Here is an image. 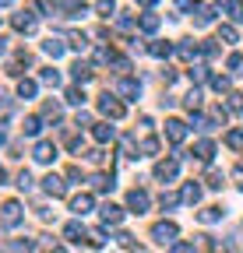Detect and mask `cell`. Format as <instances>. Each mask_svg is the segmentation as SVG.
<instances>
[{"label":"cell","instance_id":"obj_1","mask_svg":"<svg viewBox=\"0 0 243 253\" xmlns=\"http://www.w3.org/2000/svg\"><path fill=\"white\" fill-rule=\"evenodd\" d=\"M176 236H180L176 221H159V225H151V239L162 243V246H173V243H176Z\"/></svg>","mask_w":243,"mask_h":253},{"label":"cell","instance_id":"obj_2","mask_svg":"<svg viewBox=\"0 0 243 253\" xmlns=\"http://www.w3.org/2000/svg\"><path fill=\"white\" fill-rule=\"evenodd\" d=\"M99 113H102V116H109V120H120V116H124V102H120L116 95H109V91H106L102 99H99Z\"/></svg>","mask_w":243,"mask_h":253},{"label":"cell","instance_id":"obj_3","mask_svg":"<svg viewBox=\"0 0 243 253\" xmlns=\"http://www.w3.org/2000/svg\"><path fill=\"white\" fill-rule=\"evenodd\" d=\"M127 208L134 211V214H145L148 208H151V197H148V190H131V194H127Z\"/></svg>","mask_w":243,"mask_h":253},{"label":"cell","instance_id":"obj_4","mask_svg":"<svg viewBox=\"0 0 243 253\" xmlns=\"http://www.w3.org/2000/svg\"><path fill=\"white\" fill-rule=\"evenodd\" d=\"M116 91L124 95V99H131V102H134V99H141V81H138V78H127V74H124V78L116 81Z\"/></svg>","mask_w":243,"mask_h":253},{"label":"cell","instance_id":"obj_5","mask_svg":"<svg viewBox=\"0 0 243 253\" xmlns=\"http://www.w3.org/2000/svg\"><path fill=\"white\" fill-rule=\"evenodd\" d=\"M176 172H180V158H166V162L155 166V179H162V183L176 179Z\"/></svg>","mask_w":243,"mask_h":253},{"label":"cell","instance_id":"obj_6","mask_svg":"<svg viewBox=\"0 0 243 253\" xmlns=\"http://www.w3.org/2000/svg\"><path fill=\"white\" fill-rule=\"evenodd\" d=\"M43 190H46V194H49V197H64V194H67V183H64V179H60L56 172H49V176L43 179Z\"/></svg>","mask_w":243,"mask_h":253},{"label":"cell","instance_id":"obj_7","mask_svg":"<svg viewBox=\"0 0 243 253\" xmlns=\"http://www.w3.org/2000/svg\"><path fill=\"white\" fill-rule=\"evenodd\" d=\"M166 137L173 141V144H180L187 137V123L184 120H166Z\"/></svg>","mask_w":243,"mask_h":253},{"label":"cell","instance_id":"obj_8","mask_svg":"<svg viewBox=\"0 0 243 253\" xmlns=\"http://www.w3.org/2000/svg\"><path fill=\"white\" fill-rule=\"evenodd\" d=\"M32 158H36V162H43V166H49L53 158H56V144H49V141H39V144H36V151H32Z\"/></svg>","mask_w":243,"mask_h":253},{"label":"cell","instance_id":"obj_9","mask_svg":"<svg viewBox=\"0 0 243 253\" xmlns=\"http://www.w3.org/2000/svg\"><path fill=\"white\" fill-rule=\"evenodd\" d=\"M4 225H7V229H18V225H21V204H18V201H7V204H4Z\"/></svg>","mask_w":243,"mask_h":253},{"label":"cell","instance_id":"obj_10","mask_svg":"<svg viewBox=\"0 0 243 253\" xmlns=\"http://www.w3.org/2000/svg\"><path fill=\"white\" fill-rule=\"evenodd\" d=\"M99 214H102L106 225H120V221H124V208H116V204H102Z\"/></svg>","mask_w":243,"mask_h":253},{"label":"cell","instance_id":"obj_11","mask_svg":"<svg viewBox=\"0 0 243 253\" xmlns=\"http://www.w3.org/2000/svg\"><path fill=\"white\" fill-rule=\"evenodd\" d=\"M92 204H96L92 194H74V197H71V211H74V214H88V211H92Z\"/></svg>","mask_w":243,"mask_h":253},{"label":"cell","instance_id":"obj_12","mask_svg":"<svg viewBox=\"0 0 243 253\" xmlns=\"http://www.w3.org/2000/svg\"><path fill=\"white\" fill-rule=\"evenodd\" d=\"M14 28H18V32H25V36H28V32H36V14H32V11L14 14Z\"/></svg>","mask_w":243,"mask_h":253},{"label":"cell","instance_id":"obj_13","mask_svg":"<svg viewBox=\"0 0 243 253\" xmlns=\"http://www.w3.org/2000/svg\"><path fill=\"white\" fill-rule=\"evenodd\" d=\"M92 137H96L99 144H109V141L116 137V130H113L109 123H92Z\"/></svg>","mask_w":243,"mask_h":253},{"label":"cell","instance_id":"obj_14","mask_svg":"<svg viewBox=\"0 0 243 253\" xmlns=\"http://www.w3.org/2000/svg\"><path fill=\"white\" fill-rule=\"evenodd\" d=\"M92 186L99 190V194H109V190L116 186V179H113V172H96L92 176Z\"/></svg>","mask_w":243,"mask_h":253},{"label":"cell","instance_id":"obj_15","mask_svg":"<svg viewBox=\"0 0 243 253\" xmlns=\"http://www.w3.org/2000/svg\"><path fill=\"white\" fill-rule=\"evenodd\" d=\"M71 74H74V81H78V84H85V81H92V67H88L85 60H78V63H74V67H71Z\"/></svg>","mask_w":243,"mask_h":253},{"label":"cell","instance_id":"obj_16","mask_svg":"<svg viewBox=\"0 0 243 253\" xmlns=\"http://www.w3.org/2000/svg\"><path fill=\"white\" fill-rule=\"evenodd\" d=\"M194 155L201 158V162H211V155H215V144H211V141H197V144H194Z\"/></svg>","mask_w":243,"mask_h":253},{"label":"cell","instance_id":"obj_17","mask_svg":"<svg viewBox=\"0 0 243 253\" xmlns=\"http://www.w3.org/2000/svg\"><path fill=\"white\" fill-rule=\"evenodd\" d=\"M43 49H46V53L56 60V56H64V49H67V46H64V39H53V36H49V39L43 42Z\"/></svg>","mask_w":243,"mask_h":253},{"label":"cell","instance_id":"obj_18","mask_svg":"<svg viewBox=\"0 0 243 253\" xmlns=\"http://www.w3.org/2000/svg\"><path fill=\"white\" fill-rule=\"evenodd\" d=\"M211 21H215V7H204V4H201V7H197L194 25H197V28H204V25H211Z\"/></svg>","mask_w":243,"mask_h":253},{"label":"cell","instance_id":"obj_19","mask_svg":"<svg viewBox=\"0 0 243 253\" xmlns=\"http://www.w3.org/2000/svg\"><path fill=\"white\" fill-rule=\"evenodd\" d=\"M85 236H88V232L81 229V221H71V225L64 229V239H71V243H81Z\"/></svg>","mask_w":243,"mask_h":253},{"label":"cell","instance_id":"obj_20","mask_svg":"<svg viewBox=\"0 0 243 253\" xmlns=\"http://www.w3.org/2000/svg\"><path fill=\"white\" fill-rule=\"evenodd\" d=\"M148 53L162 60V56H169V53H173V46H169V42H162V39H155V42H148Z\"/></svg>","mask_w":243,"mask_h":253},{"label":"cell","instance_id":"obj_21","mask_svg":"<svg viewBox=\"0 0 243 253\" xmlns=\"http://www.w3.org/2000/svg\"><path fill=\"white\" fill-rule=\"evenodd\" d=\"M43 116H46V120H53V123H60V116H64V109H60V102H53V99H49V102L43 106Z\"/></svg>","mask_w":243,"mask_h":253},{"label":"cell","instance_id":"obj_22","mask_svg":"<svg viewBox=\"0 0 243 253\" xmlns=\"http://www.w3.org/2000/svg\"><path fill=\"white\" fill-rule=\"evenodd\" d=\"M180 197H184L187 204H197V201H201V186H197V183H187V186H184V194H180Z\"/></svg>","mask_w":243,"mask_h":253},{"label":"cell","instance_id":"obj_23","mask_svg":"<svg viewBox=\"0 0 243 253\" xmlns=\"http://www.w3.org/2000/svg\"><path fill=\"white\" fill-rule=\"evenodd\" d=\"M222 214H226V211H222V208H204V211H201V214H197V218H201V221H204V225H211V221H222Z\"/></svg>","mask_w":243,"mask_h":253},{"label":"cell","instance_id":"obj_24","mask_svg":"<svg viewBox=\"0 0 243 253\" xmlns=\"http://www.w3.org/2000/svg\"><path fill=\"white\" fill-rule=\"evenodd\" d=\"M21 130H25V134H28V137H36V134H39V130H43V120H39V116H28V120H25V123H21Z\"/></svg>","mask_w":243,"mask_h":253},{"label":"cell","instance_id":"obj_25","mask_svg":"<svg viewBox=\"0 0 243 253\" xmlns=\"http://www.w3.org/2000/svg\"><path fill=\"white\" fill-rule=\"evenodd\" d=\"M226 14L233 21H243V0H226Z\"/></svg>","mask_w":243,"mask_h":253},{"label":"cell","instance_id":"obj_26","mask_svg":"<svg viewBox=\"0 0 243 253\" xmlns=\"http://www.w3.org/2000/svg\"><path fill=\"white\" fill-rule=\"evenodd\" d=\"M64 99H67L71 106H81V102H85V91H81V84H71V88H67V95H64Z\"/></svg>","mask_w":243,"mask_h":253},{"label":"cell","instance_id":"obj_27","mask_svg":"<svg viewBox=\"0 0 243 253\" xmlns=\"http://www.w3.org/2000/svg\"><path fill=\"white\" fill-rule=\"evenodd\" d=\"M18 95H21V99H32V95H36V81H18Z\"/></svg>","mask_w":243,"mask_h":253},{"label":"cell","instance_id":"obj_28","mask_svg":"<svg viewBox=\"0 0 243 253\" xmlns=\"http://www.w3.org/2000/svg\"><path fill=\"white\" fill-rule=\"evenodd\" d=\"M226 144H229L233 151H240V148H243V130H229V134H226Z\"/></svg>","mask_w":243,"mask_h":253},{"label":"cell","instance_id":"obj_29","mask_svg":"<svg viewBox=\"0 0 243 253\" xmlns=\"http://www.w3.org/2000/svg\"><path fill=\"white\" fill-rule=\"evenodd\" d=\"M159 25H162V21H159V14H141V28H145V32H155Z\"/></svg>","mask_w":243,"mask_h":253},{"label":"cell","instance_id":"obj_30","mask_svg":"<svg viewBox=\"0 0 243 253\" xmlns=\"http://www.w3.org/2000/svg\"><path fill=\"white\" fill-rule=\"evenodd\" d=\"M226 67H229V74H243V56H240V53H233V56L226 60Z\"/></svg>","mask_w":243,"mask_h":253},{"label":"cell","instance_id":"obj_31","mask_svg":"<svg viewBox=\"0 0 243 253\" xmlns=\"http://www.w3.org/2000/svg\"><path fill=\"white\" fill-rule=\"evenodd\" d=\"M96 11H99L102 18H113V14H116V4H113V0H99V4H96Z\"/></svg>","mask_w":243,"mask_h":253},{"label":"cell","instance_id":"obj_32","mask_svg":"<svg viewBox=\"0 0 243 253\" xmlns=\"http://www.w3.org/2000/svg\"><path fill=\"white\" fill-rule=\"evenodd\" d=\"M180 201H184V197H176V194H162V197H159V204H162V211H173V208H176Z\"/></svg>","mask_w":243,"mask_h":253},{"label":"cell","instance_id":"obj_33","mask_svg":"<svg viewBox=\"0 0 243 253\" xmlns=\"http://www.w3.org/2000/svg\"><path fill=\"white\" fill-rule=\"evenodd\" d=\"M141 155H159V141L155 137H145L141 141Z\"/></svg>","mask_w":243,"mask_h":253},{"label":"cell","instance_id":"obj_34","mask_svg":"<svg viewBox=\"0 0 243 253\" xmlns=\"http://www.w3.org/2000/svg\"><path fill=\"white\" fill-rule=\"evenodd\" d=\"M176 53L184 56V60H194V56H197V46H191V42H180V46H176Z\"/></svg>","mask_w":243,"mask_h":253},{"label":"cell","instance_id":"obj_35","mask_svg":"<svg viewBox=\"0 0 243 253\" xmlns=\"http://www.w3.org/2000/svg\"><path fill=\"white\" fill-rule=\"evenodd\" d=\"M67 42H71L74 49H88V39L81 36V32H71V36H67Z\"/></svg>","mask_w":243,"mask_h":253},{"label":"cell","instance_id":"obj_36","mask_svg":"<svg viewBox=\"0 0 243 253\" xmlns=\"http://www.w3.org/2000/svg\"><path fill=\"white\" fill-rule=\"evenodd\" d=\"M187 74H191V81H204V78H208V67H204V63H194Z\"/></svg>","mask_w":243,"mask_h":253},{"label":"cell","instance_id":"obj_37","mask_svg":"<svg viewBox=\"0 0 243 253\" xmlns=\"http://www.w3.org/2000/svg\"><path fill=\"white\" fill-rule=\"evenodd\" d=\"M39 78H43V81H46V84H53V88H56V84H60V71H53V67H46V71H43V74H39Z\"/></svg>","mask_w":243,"mask_h":253},{"label":"cell","instance_id":"obj_38","mask_svg":"<svg viewBox=\"0 0 243 253\" xmlns=\"http://www.w3.org/2000/svg\"><path fill=\"white\" fill-rule=\"evenodd\" d=\"M229 109L233 113H243V91H233L229 95Z\"/></svg>","mask_w":243,"mask_h":253},{"label":"cell","instance_id":"obj_39","mask_svg":"<svg viewBox=\"0 0 243 253\" xmlns=\"http://www.w3.org/2000/svg\"><path fill=\"white\" fill-rule=\"evenodd\" d=\"M219 39H226V42H236V28H233V25H222V28H219Z\"/></svg>","mask_w":243,"mask_h":253},{"label":"cell","instance_id":"obj_40","mask_svg":"<svg viewBox=\"0 0 243 253\" xmlns=\"http://www.w3.org/2000/svg\"><path fill=\"white\" fill-rule=\"evenodd\" d=\"M197 106H201V91L191 88V91H187V109H197Z\"/></svg>","mask_w":243,"mask_h":253},{"label":"cell","instance_id":"obj_41","mask_svg":"<svg viewBox=\"0 0 243 253\" xmlns=\"http://www.w3.org/2000/svg\"><path fill=\"white\" fill-rule=\"evenodd\" d=\"M169 253H194V243H180V239H176V243L169 246Z\"/></svg>","mask_w":243,"mask_h":253},{"label":"cell","instance_id":"obj_42","mask_svg":"<svg viewBox=\"0 0 243 253\" xmlns=\"http://www.w3.org/2000/svg\"><path fill=\"white\" fill-rule=\"evenodd\" d=\"M43 250H46V253H67V246H60V243H53V239H46Z\"/></svg>","mask_w":243,"mask_h":253},{"label":"cell","instance_id":"obj_43","mask_svg":"<svg viewBox=\"0 0 243 253\" xmlns=\"http://www.w3.org/2000/svg\"><path fill=\"white\" fill-rule=\"evenodd\" d=\"M208 186L211 190H222V172H208Z\"/></svg>","mask_w":243,"mask_h":253},{"label":"cell","instance_id":"obj_44","mask_svg":"<svg viewBox=\"0 0 243 253\" xmlns=\"http://www.w3.org/2000/svg\"><path fill=\"white\" fill-rule=\"evenodd\" d=\"M116 28H124V32H131V28H134V18H127V14H120V18H116Z\"/></svg>","mask_w":243,"mask_h":253},{"label":"cell","instance_id":"obj_45","mask_svg":"<svg viewBox=\"0 0 243 253\" xmlns=\"http://www.w3.org/2000/svg\"><path fill=\"white\" fill-rule=\"evenodd\" d=\"M211 88H215V91H229V78H211Z\"/></svg>","mask_w":243,"mask_h":253},{"label":"cell","instance_id":"obj_46","mask_svg":"<svg viewBox=\"0 0 243 253\" xmlns=\"http://www.w3.org/2000/svg\"><path fill=\"white\" fill-rule=\"evenodd\" d=\"M11 253H36V246H32V243H14Z\"/></svg>","mask_w":243,"mask_h":253},{"label":"cell","instance_id":"obj_47","mask_svg":"<svg viewBox=\"0 0 243 253\" xmlns=\"http://www.w3.org/2000/svg\"><path fill=\"white\" fill-rule=\"evenodd\" d=\"M18 186L28 194V190H32V176H28V172H21V176H18Z\"/></svg>","mask_w":243,"mask_h":253},{"label":"cell","instance_id":"obj_48","mask_svg":"<svg viewBox=\"0 0 243 253\" xmlns=\"http://www.w3.org/2000/svg\"><path fill=\"white\" fill-rule=\"evenodd\" d=\"M116 243H120V246H134V236H131V232H116Z\"/></svg>","mask_w":243,"mask_h":253},{"label":"cell","instance_id":"obj_49","mask_svg":"<svg viewBox=\"0 0 243 253\" xmlns=\"http://www.w3.org/2000/svg\"><path fill=\"white\" fill-rule=\"evenodd\" d=\"M88 243H92V246H102V243H106V239H102V232H99V229H96V232H88Z\"/></svg>","mask_w":243,"mask_h":253},{"label":"cell","instance_id":"obj_50","mask_svg":"<svg viewBox=\"0 0 243 253\" xmlns=\"http://www.w3.org/2000/svg\"><path fill=\"white\" fill-rule=\"evenodd\" d=\"M67 179H71V183H78V179H81V169H78V166H71V169H67Z\"/></svg>","mask_w":243,"mask_h":253},{"label":"cell","instance_id":"obj_51","mask_svg":"<svg viewBox=\"0 0 243 253\" xmlns=\"http://www.w3.org/2000/svg\"><path fill=\"white\" fill-rule=\"evenodd\" d=\"M131 253H148V250L145 246H131Z\"/></svg>","mask_w":243,"mask_h":253},{"label":"cell","instance_id":"obj_52","mask_svg":"<svg viewBox=\"0 0 243 253\" xmlns=\"http://www.w3.org/2000/svg\"><path fill=\"white\" fill-rule=\"evenodd\" d=\"M138 4H141V7H151V4H155V0H138Z\"/></svg>","mask_w":243,"mask_h":253},{"label":"cell","instance_id":"obj_53","mask_svg":"<svg viewBox=\"0 0 243 253\" xmlns=\"http://www.w3.org/2000/svg\"><path fill=\"white\" fill-rule=\"evenodd\" d=\"M4 144H7V134H4V130H0V148H4Z\"/></svg>","mask_w":243,"mask_h":253},{"label":"cell","instance_id":"obj_54","mask_svg":"<svg viewBox=\"0 0 243 253\" xmlns=\"http://www.w3.org/2000/svg\"><path fill=\"white\" fill-rule=\"evenodd\" d=\"M4 179H7V172H4V166H0V183H4Z\"/></svg>","mask_w":243,"mask_h":253},{"label":"cell","instance_id":"obj_55","mask_svg":"<svg viewBox=\"0 0 243 253\" xmlns=\"http://www.w3.org/2000/svg\"><path fill=\"white\" fill-rule=\"evenodd\" d=\"M4 49H7V39H0V53H4Z\"/></svg>","mask_w":243,"mask_h":253},{"label":"cell","instance_id":"obj_56","mask_svg":"<svg viewBox=\"0 0 243 253\" xmlns=\"http://www.w3.org/2000/svg\"><path fill=\"white\" fill-rule=\"evenodd\" d=\"M7 4H11V0H0V7H7Z\"/></svg>","mask_w":243,"mask_h":253}]
</instances>
